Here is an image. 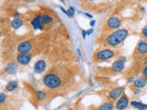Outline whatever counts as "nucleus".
Here are the masks:
<instances>
[{"mask_svg":"<svg viewBox=\"0 0 147 110\" xmlns=\"http://www.w3.org/2000/svg\"><path fill=\"white\" fill-rule=\"evenodd\" d=\"M147 85V80L145 79V78H138V79H136L134 81V82H133V85H134L135 88H138V89H141L142 88V87H144L145 85Z\"/></svg>","mask_w":147,"mask_h":110,"instance_id":"13","label":"nucleus"},{"mask_svg":"<svg viewBox=\"0 0 147 110\" xmlns=\"http://www.w3.org/2000/svg\"><path fill=\"white\" fill-rule=\"evenodd\" d=\"M142 35H144L145 38L147 39V27H144V29H142Z\"/></svg>","mask_w":147,"mask_h":110,"instance_id":"23","label":"nucleus"},{"mask_svg":"<svg viewBox=\"0 0 147 110\" xmlns=\"http://www.w3.org/2000/svg\"><path fill=\"white\" fill-rule=\"evenodd\" d=\"M31 60V55L30 53H20L17 57V61L20 64L22 65H26Z\"/></svg>","mask_w":147,"mask_h":110,"instance_id":"8","label":"nucleus"},{"mask_svg":"<svg viewBox=\"0 0 147 110\" xmlns=\"http://www.w3.org/2000/svg\"><path fill=\"white\" fill-rule=\"evenodd\" d=\"M37 96H38V98L40 100H43V99L46 98V94L42 91H39L38 93H37Z\"/></svg>","mask_w":147,"mask_h":110,"instance_id":"20","label":"nucleus"},{"mask_svg":"<svg viewBox=\"0 0 147 110\" xmlns=\"http://www.w3.org/2000/svg\"><path fill=\"white\" fill-rule=\"evenodd\" d=\"M32 49L31 43L30 41H24L18 46V50L20 53H29Z\"/></svg>","mask_w":147,"mask_h":110,"instance_id":"7","label":"nucleus"},{"mask_svg":"<svg viewBox=\"0 0 147 110\" xmlns=\"http://www.w3.org/2000/svg\"><path fill=\"white\" fill-rule=\"evenodd\" d=\"M131 105L133 107H135L136 109H139V110H146L147 109V105L137 102V101H131Z\"/></svg>","mask_w":147,"mask_h":110,"instance_id":"15","label":"nucleus"},{"mask_svg":"<svg viewBox=\"0 0 147 110\" xmlns=\"http://www.w3.org/2000/svg\"><path fill=\"white\" fill-rule=\"evenodd\" d=\"M142 63H144V64H147V56H144V60H142Z\"/></svg>","mask_w":147,"mask_h":110,"instance_id":"27","label":"nucleus"},{"mask_svg":"<svg viewBox=\"0 0 147 110\" xmlns=\"http://www.w3.org/2000/svg\"><path fill=\"white\" fill-rule=\"evenodd\" d=\"M18 87V82H16V81H10L8 82V84L7 85V86H6V89H7V91H8V92H11V91H14L16 88Z\"/></svg>","mask_w":147,"mask_h":110,"instance_id":"16","label":"nucleus"},{"mask_svg":"<svg viewBox=\"0 0 147 110\" xmlns=\"http://www.w3.org/2000/svg\"><path fill=\"white\" fill-rule=\"evenodd\" d=\"M114 109V105L113 104L107 102L104 103L103 105H101L100 107H98V110H113Z\"/></svg>","mask_w":147,"mask_h":110,"instance_id":"17","label":"nucleus"},{"mask_svg":"<svg viewBox=\"0 0 147 110\" xmlns=\"http://www.w3.org/2000/svg\"><path fill=\"white\" fill-rule=\"evenodd\" d=\"M132 81H133V77H132V78H130V79H129V82H132Z\"/></svg>","mask_w":147,"mask_h":110,"instance_id":"31","label":"nucleus"},{"mask_svg":"<svg viewBox=\"0 0 147 110\" xmlns=\"http://www.w3.org/2000/svg\"><path fill=\"white\" fill-rule=\"evenodd\" d=\"M136 50L140 54H146L147 53V41L144 40H141L137 45Z\"/></svg>","mask_w":147,"mask_h":110,"instance_id":"10","label":"nucleus"},{"mask_svg":"<svg viewBox=\"0 0 147 110\" xmlns=\"http://www.w3.org/2000/svg\"><path fill=\"white\" fill-rule=\"evenodd\" d=\"M43 84L45 85V86H47L48 88L55 89L61 85V80H60V78L56 74L48 73V74H46L43 78Z\"/></svg>","mask_w":147,"mask_h":110,"instance_id":"2","label":"nucleus"},{"mask_svg":"<svg viewBox=\"0 0 147 110\" xmlns=\"http://www.w3.org/2000/svg\"><path fill=\"white\" fill-rule=\"evenodd\" d=\"M128 35H129V31L127 30H125V29L117 30L107 37L106 42L108 43V45L112 46V47H114V46H118L121 44L123 40H125Z\"/></svg>","mask_w":147,"mask_h":110,"instance_id":"1","label":"nucleus"},{"mask_svg":"<svg viewBox=\"0 0 147 110\" xmlns=\"http://www.w3.org/2000/svg\"><path fill=\"white\" fill-rule=\"evenodd\" d=\"M126 62V58L121 57L117 61H115L111 65V70L115 72H121L124 70V62Z\"/></svg>","mask_w":147,"mask_h":110,"instance_id":"4","label":"nucleus"},{"mask_svg":"<svg viewBox=\"0 0 147 110\" xmlns=\"http://www.w3.org/2000/svg\"><path fill=\"white\" fill-rule=\"evenodd\" d=\"M145 79H146V80H147V76H145Z\"/></svg>","mask_w":147,"mask_h":110,"instance_id":"32","label":"nucleus"},{"mask_svg":"<svg viewBox=\"0 0 147 110\" xmlns=\"http://www.w3.org/2000/svg\"><path fill=\"white\" fill-rule=\"evenodd\" d=\"M95 23H96L95 20H92V21L90 22V25H91V26H94V25H95Z\"/></svg>","mask_w":147,"mask_h":110,"instance_id":"29","label":"nucleus"},{"mask_svg":"<svg viewBox=\"0 0 147 110\" xmlns=\"http://www.w3.org/2000/svg\"><path fill=\"white\" fill-rule=\"evenodd\" d=\"M142 74L144 76H147V64L145 65V67L144 68V70H142Z\"/></svg>","mask_w":147,"mask_h":110,"instance_id":"24","label":"nucleus"},{"mask_svg":"<svg viewBox=\"0 0 147 110\" xmlns=\"http://www.w3.org/2000/svg\"><path fill=\"white\" fill-rule=\"evenodd\" d=\"M92 32H93V29H90L89 30H87L86 31V35H90Z\"/></svg>","mask_w":147,"mask_h":110,"instance_id":"26","label":"nucleus"},{"mask_svg":"<svg viewBox=\"0 0 147 110\" xmlns=\"http://www.w3.org/2000/svg\"><path fill=\"white\" fill-rule=\"evenodd\" d=\"M6 99H7V95L4 93H0V104H2Z\"/></svg>","mask_w":147,"mask_h":110,"instance_id":"21","label":"nucleus"},{"mask_svg":"<svg viewBox=\"0 0 147 110\" xmlns=\"http://www.w3.org/2000/svg\"><path fill=\"white\" fill-rule=\"evenodd\" d=\"M45 69H46V62L42 61V60L38 61L34 65V71L37 73H41L42 72H44Z\"/></svg>","mask_w":147,"mask_h":110,"instance_id":"12","label":"nucleus"},{"mask_svg":"<svg viewBox=\"0 0 147 110\" xmlns=\"http://www.w3.org/2000/svg\"><path fill=\"white\" fill-rule=\"evenodd\" d=\"M77 52H78V54H79V56H81V53H80V50L79 49L77 50Z\"/></svg>","mask_w":147,"mask_h":110,"instance_id":"30","label":"nucleus"},{"mask_svg":"<svg viewBox=\"0 0 147 110\" xmlns=\"http://www.w3.org/2000/svg\"><path fill=\"white\" fill-rule=\"evenodd\" d=\"M123 88L122 87H115L109 92V97L112 100H117L121 96Z\"/></svg>","mask_w":147,"mask_h":110,"instance_id":"9","label":"nucleus"},{"mask_svg":"<svg viewBox=\"0 0 147 110\" xmlns=\"http://www.w3.org/2000/svg\"><path fill=\"white\" fill-rule=\"evenodd\" d=\"M17 71H18V66L14 62H9L6 67V72L8 74H14V73L17 72Z\"/></svg>","mask_w":147,"mask_h":110,"instance_id":"14","label":"nucleus"},{"mask_svg":"<svg viewBox=\"0 0 147 110\" xmlns=\"http://www.w3.org/2000/svg\"><path fill=\"white\" fill-rule=\"evenodd\" d=\"M82 32H83V37H86V31H85V30H82Z\"/></svg>","mask_w":147,"mask_h":110,"instance_id":"28","label":"nucleus"},{"mask_svg":"<svg viewBox=\"0 0 147 110\" xmlns=\"http://www.w3.org/2000/svg\"><path fill=\"white\" fill-rule=\"evenodd\" d=\"M129 105V98L126 95H121L116 103V108L118 110H124Z\"/></svg>","mask_w":147,"mask_h":110,"instance_id":"6","label":"nucleus"},{"mask_svg":"<svg viewBox=\"0 0 147 110\" xmlns=\"http://www.w3.org/2000/svg\"><path fill=\"white\" fill-rule=\"evenodd\" d=\"M31 25L33 26L35 30H41L43 27V22H42V17L41 16H37L33 18V20L31 21Z\"/></svg>","mask_w":147,"mask_h":110,"instance_id":"11","label":"nucleus"},{"mask_svg":"<svg viewBox=\"0 0 147 110\" xmlns=\"http://www.w3.org/2000/svg\"><path fill=\"white\" fill-rule=\"evenodd\" d=\"M61 9H62V10H63V12L64 13V14H66V15L68 16V17H73V14L70 12V11H69V10H65V9H64V8H63V7H61Z\"/></svg>","mask_w":147,"mask_h":110,"instance_id":"22","label":"nucleus"},{"mask_svg":"<svg viewBox=\"0 0 147 110\" xmlns=\"http://www.w3.org/2000/svg\"><path fill=\"white\" fill-rule=\"evenodd\" d=\"M41 17H42V22H43V24H49V23L53 22V18L52 17H51V16L47 15V14H45V15L41 16Z\"/></svg>","mask_w":147,"mask_h":110,"instance_id":"19","label":"nucleus"},{"mask_svg":"<svg viewBox=\"0 0 147 110\" xmlns=\"http://www.w3.org/2000/svg\"><path fill=\"white\" fill-rule=\"evenodd\" d=\"M68 10L70 11V12H71V13L73 14V15H74V13H75V9H74V7H69V9H68Z\"/></svg>","mask_w":147,"mask_h":110,"instance_id":"25","label":"nucleus"},{"mask_svg":"<svg viewBox=\"0 0 147 110\" xmlns=\"http://www.w3.org/2000/svg\"><path fill=\"white\" fill-rule=\"evenodd\" d=\"M23 25V22L20 18H15L12 22H11V26L14 28V29H18Z\"/></svg>","mask_w":147,"mask_h":110,"instance_id":"18","label":"nucleus"},{"mask_svg":"<svg viewBox=\"0 0 147 110\" xmlns=\"http://www.w3.org/2000/svg\"><path fill=\"white\" fill-rule=\"evenodd\" d=\"M107 26L109 28V29L118 30L119 28L121 26V18H119L116 16L110 17L109 19H108V21H107Z\"/></svg>","mask_w":147,"mask_h":110,"instance_id":"5","label":"nucleus"},{"mask_svg":"<svg viewBox=\"0 0 147 110\" xmlns=\"http://www.w3.org/2000/svg\"><path fill=\"white\" fill-rule=\"evenodd\" d=\"M114 52L112 50L106 49V50H101L95 54V59L98 61H106V60H109L114 57Z\"/></svg>","mask_w":147,"mask_h":110,"instance_id":"3","label":"nucleus"}]
</instances>
